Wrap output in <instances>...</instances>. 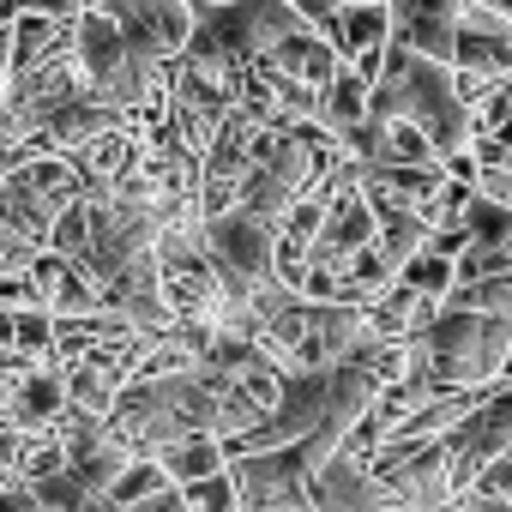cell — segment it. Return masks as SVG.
Here are the masks:
<instances>
[{
  "label": "cell",
  "mask_w": 512,
  "mask_h": 512,
  "mask_svg": "<svg viewBox=\"0 0 512 512\" xmlns=\"http://www.w3.org/2000/svg\"><path fill=\"white\" fill-rule=\"evenodd\" d=\"M512 452V386H488L464 416L458 428L446 434V464H452V488L470 494V482Z\"/></svg>",
  "instance_id": "cell-1"
},
{
  "label": "cell",
  "mask_w": 512,
  "mask_h": 512,
  "mask_svg": "<svg viewBox=\"0 0 512 512\" xmlns=\"http://www.w3.org/2000/svg\"><path fill=\"white\" fill-rule=\"evenodd\" d=\"M115 31L127 37V49L145 61V67H175L193 43V7L187 0H115L109 7Z\"/></svg>",
  "instance_id": "cell-2"
},
{
  "label": "cell",
  "mask_w": 512,
  "mask_h": 512,
  "mask_svg": "<svg viewBox=\"0 0 512 512\" xmlns=\"http://www.w3.org/2000/svg\"><path fill=\"white\" fill-rule=\"evenodd\" d=\"M386 7H392V43H404V49L452 67L464 0H386Z\"/></svg>",
  "instance_id": "cell-3"
},
{
  "label": "cell",
  "mask_w": 512,
  "mask_h": 512,
  "mask_svg": "<svg viewBox=\"0 0 512 512\" xmlns=\"http://www.w3.org/2000/svg\"><path fill=\"white\" fill-rule=\"evenodd\" d=\"M332 43H338V55H344L350 67H362V73L380 85V73H386V43H392V7H386V0H344V19H338Z\"/></svg>",
  "instance_id": "cell-4"
},
{
  "label": "cell",
  "mask_w": 512,
  "mask_h": 512,
  "mask_svg": "<svg viewBox=\"0 0 512 512\" xmlns=\"http://www.w3.org/2000/svg\"><path fill=\"white\" fill-rule=\"evenodd\" d=\"M73 43V19H55V13H19L13 31H7V67L13 73H31L43 67L49 55H61Z\"/></svg>",
  "instance_id": "cell-5"
},
{
  "label": "cell",
  "mask_w": 512,
  "mask_h": 512,
  "mask_svg": "<svg viewBox=\"0 0 512 512\" xmlns=\"http://www.w3.org/2000/svg\"><path fill=\"white\" fill-rule=\"evenodd\" d=\"M157 464L169 470V482H175V488H193V482H205V476L229 470V446H223L217 434H187V440H169V446L157 452Z\"/></svg>",
  "instance_id": "cell-6"
},
{
  "label": "cell",
  "mask_w": 512,
  "mask_h": 512,
  "mask_svg": "<svg viewBox=\"0 0 512 512\" xmlns=\"http://www.w3.org/2000/svg\"><path fill=\"white\" fill-rule=\"evenodd\" d=\"M368 103H374V79L362 73V67H338V79L326 85V103H320V121L332 127V133H350V127H362L368 121Z\"/></svg>",
  "instance_id": "cell-7"
},
{
  "label": "cell",
  "mask_w": 512,
  "mask_h": 512,
  "mask_svg": "<svg viewBox=\"0 0 512 512\" xmlns=\"http://www.w3.org/2000/svg\"><path fill=\"white\" fill-rule=\"evenodd\" d=\"M416 296H434V302H446L452 296V284H458V260H446V253H434V247H422L416 260L398 272Z\"/></svg>",
  "instance_id": "cell-8"
},
{
  "label": "cell",
  "mask_w": 512,
  "mask_h": 512,
  "mask_svg": "<svg viewBox=\"0 0 512 512\" xmlns=\"http://www.w3.org/2000/svg\"><path fill=\"white\" fill-rule=\"evenodd\" d=\"M464 229H470V241H476V247H506V235H512V205H500V199L476 193V199L464 205Z\"/></svg>",
  "instance_id": "cell-9"
},
{
  "label": "cell",
  "mask_w": 512,
  "mask_h": 512,
  "mask_svg": "<svg viewBox=\"0 0 512 512\" xmlns=\"http://www.w3.org/2000/svg\"><path fill=\"white\" fill-rule=\"evenodd\" d=\"M157 488H169V470L157 464V452H139V458L121 470V482H115V506H139V500L157 494Z\"/></svg>",
  "instance_id": "cell-10"
},
{
  "label": "cell",
  "mask_w": 512,
  "mask_h": 512,
  "mask_svg": "<svg viewBox=\"0 0 512 512\" xmlns=\"http://www.w3.org/2000/svg\"><path fill=\"white\" fill-rule=\"evenodd\" d=\"M187 506L193 512H241V488H235L229 470H217V476H205V482L187 488Z\"/></svg>",
  "instance_id": "cell-11"
},
{
  "label": "cell",
  "mask_w": 512,
  "mask_h": 512,
  "mask_svg": "<svg viewBox=\"0 0 512 512\" xmlns=\"http://www.w3.org/2000/svg\"><path fill=\"white\" fill-rule=\"evenodd\" d=\"M452 512H512V500H488V494H458Z\"/></svg>",
  "instance_id": "cell-12"
},
{
  "label": "cell",
  "mask_w": 512,
  "mask_h": 512,
  "mask_svg": "<svg viewBox=\"0 0 512 512\" xmlns=\"http://www.w3.org/2000/svg\"><path fill=\"white\" fill-rule=\"evenodd\" d=\"M85 7H91V13H109V7H115V0H85Z\"/></svg>",
  "instance_id": "cell-13"
},
{
  "label": "cell",
  "mask_w": 512,
  "mask_h": 512,
  "mask_svg": "<svg viewBox=\"0 0 512 512\" xmlns=\"http://www.w3.org/2000/svg\"><path fill=\"white\" fill-rule=\"evenodd\" d=\"M0 488H13V482H0Z\"/></svg>",
  "instance_id": "cell-14"
}]
</instances>
